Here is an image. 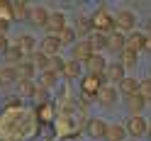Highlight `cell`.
Wrapping results in <instances>:
<instances>
[{
    "label": "cell",
    "mask_w": 151,
    "mask_h": 141,
    "mask_svg": "<svg viewBox=\"0 0 151 141\" xmlns=\"http://www.w3.org/2000/svg\"><path fill=\"white\" fill-rule=\"evenodd\" d=\"M90 27L95 32H102V34H110L115 29V17H112L107 10H98L95 15L90 17Z\"/></svg>",
    "instance_id": "cell-1"
},
{
    "label": "cell",
    "mask_w": 151,
    "mask_h": 141,
    "mask_svg": "<svg viewBox=\"0 0 151 141\" xmlns=\"http://www.w3.org/2000/svg\"><path fill=\"white\" fill-rule=\"evenodd\" d=\"M124 129H127V136H134V141H137V139H141V136H146L149 122L141 117V115H137V117H129V119L124 122Z\"/></svg>",
    "instance_id": "cell-2"
},
{
    "label": "cell",
    "mask_w": 151,
    "mask_h": 141,
    "mask_svg": "<svg viewBox=\"0 0 151 141\" xmlns=\"http://www.w3.org/2000/svg\"><path fill=\"white\" fill-rule=\"evenodd\" d=\"M115 29H119L122 34H129L137 29V15L132 10H122L115 15Z\"/></svg>",
    "instance_id": "cell-3"
},
{
    "label": "cell",
    "mask_w": 151,
    "mask_h": 141,
    "mask_svg": "<svg viewBox=\"0 0 151 141\" xmlns=\"http://www.w3.org/2000/svg\"><path fill=\"white\" fill-rule=\"evenodd\" d=\"M102 80H105L102 76H90V73H88V76H83V78H81V90H83V95L93 100V97L98 95V90L102 88Z\"/></svg>",
    "instance_id": "cell-4"
},
{
    "label": "cell",
    "mask_w": 151,
    "mask_h": 141,
    "mask_svg": "<svg viewBox=\"0 0 151 141\" xmlns=\"http://www.w3.org/2000/svg\"><path fill=\"white\" fill-rule=\"evenodd\" d=\"M93 54H95V51H93V44H90L88 39H78V42L73 44V49H71L73 61H78V63H86Z\"/></svg>",
    "instance_id": "cell-5"
},
{
    "label": "cell",
    "mask_w": 151,
    "mask_h": 141,
    "mask_svg": "<svg viewBox=\"0 0 151 141\" xmlns=\"http://www.w3.org/2000/svg\"><path fill=\"white\" fill-rule=\"evenodd\" d=\"M102 78H105V80H110V85H115V83L119 85V83L127 78V71H124V66H122L119 61H117V63H107L105 73H102Z\"/></svg>",
    "instance_id": "cell-6"
},
{
    "label": "cell",
    "mask_w": 151,
    "mask_h": 141,
    "mask_svg": "<svg viewBox=\"0 0 151 141\" xmlns=\"http://www.w3.org/2000/svg\"><path fill=\"white\" fill-rule=\"evenodd\" d=\"M83 66H86V71L90 73V76H102L105 68H107V59H105L102 54H93Z\"/></svg>",
    "instance_id": "cell-7"
},
{
    "label": "cell",
    "mask_w": 151,
    "mask_h": 141,
    "mask_svg": "<svg viewBox=\"0 0 151 141\" xmlns=\"http://www.w3.org/2000/svg\"><path fill=\"white\" fill-rule=\"evenodd\" d=\"M95 100H98L100 107H112V105L117 102V88H115V85H102V88L98 90Z\"/></svg>",
    "instance_id": "cell-8"
},
{
    "label": "cell",
    "mask_w": 151,
    "mask_h": 141,
    "mask_svg": "<svg viewBox=\"0 0 151 141\" xmlns=\"http://www.w3.org/2000/svg\"><path fill=\"white\" fill-rule=\"evenodd\" d=\"M46 29H49V34L59 37V34L66 29V15H63V12H49V20H46Z\"/></svg>",
    "instance_id": "cell-9"
},
{
    "label": "cell",
    "mask_w": 151,
    "mask_h": 141,
    "mask_svg": "<svg viewBox=\"0 0 151 141\" xmlns=\"http://www.w3.org/2000/svg\"><path fill=\"white\" fill-rule=\"evenodd\" d=\"M86 131H88L90 139H105V134H107V122H105V119H88Z\"/></svg>",
    "instance_id": "cell-10"
},
{
    "label": "cell",
    "mask_w": 151,
    "mask_h": 141,
    "mask_svg": "<svg viewBox=\"0 0 151 141\" xmlns=\"http://www.w3.org/2000/svg\"><path fill=\"white\" fill-rule=\"evenodd\" d=\"M124 105H127V112H129V117H137V115H141L144 112V107L149 105V102L144 100L137 92V95H129V97H124Z\"/></svg>",
    "instance_id": "cell-11"
},
{
    "label": "cell",
    "mask_w": 151,
    "mask_h": 141,
    "mask_svg": "<svg viewBox=\"0 0 151 141\" xmlns=\"http://www.w3.org/2000/svg\"><path fill=\"white\" fill-rule=\"evenodd\" d=\"M146 37L149 34H144V32H139V29H134V32H129L127 34V49H132V51H144V46H146Z\"/></svg>",
    "instance_id": "cell-12"
},
{
    "label": "cell",
    "mask_w": 151,
    "mask_h": 141,
    "mask_svg": "<svg viewBox=\"0 0 151 141\" xmlns=\"http://www.w3.org/2000/svg\"><path fill=\"white\" fill-rule=\"evenodd\" d=\"M59 49H61V42H59V37H44V39L39 42V51L46 54V56H59Z\"/></svg>",
    "instance_id": "cell-13"
},
{
    "label": "cell",
    "mask_w": 151,
    "mask_h": 141,
    "mask_svg": "<svg viewBox=\"0 0 151 141\" xmlns=\"http://www.w3.org/2000/svg\"><path fill=\"white\" fill-rule=\"evenodd\" d=\"M127 46V34H122L119 29H112L110 34H107V49H112V51H122Z\"/></svg>",
    "instance_id": "cell-14"
},
{
    "label": "cell",
    "mask_w": 151,
    "mask_h": 141,
    "mask_svg": "<svg viewBox=\"0 0 151 141\" xmlns=\"http://www.w3.org/2000/svg\"><path fill=\"white\" fill-rule=\"evenodd\" d=\"M46 20H49V10L44 5H34L29 10V22L37 27H46Z\"/></svg>",
    "instance_id": "cell-15"
},
{
    "label": "cell",
    "mask_w": 151,
    "mask_h": 141,
    "mask_svg": "<svg viewBox=\"0 0 151 141\" xmlns=\"http://www.w3.org/2000/svg\"><path fill=\"white\" fill-rule=\"evenodd\" d=\"M15 46H17L24 56H32V54L37 51V39H34L32 34H20V39H17Z\"/></svg>",
    "instance_id": "cell-16"
},
{
    "label": "cell",
    "mask_w": 151,
    "mask_h": 141,
    "mask_svg": "<svg viewBox=\"0 0 151 141\" xmlns=\"http://www.w3.org/2000/svg\"><path fill=\"white\" fill-rule=\"evenodd\" d=\"M15 71H17V80H32V78H34V73H37V66H34L29 59H24Z\"/></svg>",
    "instance_id": "cell-17"
},
{
    "label": "cell",
    "mask_w": 151,
    "mask_h": 141,
    "mask_svg": "<svg viewBox=\"0 0 151 141\" xmlns=\"http://www.w3.org/2000/svg\"><path fill=\"white\" fill-rule=\"evenodd\" d=\"M117 90H119V95H124V97L137 95V92H139V80H137V78H132V76H127V78L117 85Z\"/></svg>",
    "instance_id": "cell-18"
},
{
    "label": "cell",
    "mask_w": 151,
    "mask_h": 141,
    "mask_svg": "<svg viewBox=\"0 0 151 141\" xmlns=\"http://www.w3.org/2000/svg\"><path fill=\"white\" fill-rule=\"evenodd\" d=\"M137 61H139V54H137V51L127 49V46L119 51V63L124 66V71H129V68H137Z\"/></svg>",
    "instance_id": "cell-19"
},
{
    "label": "cell",
    "mask_w": 151,
    "mask_h": 141,
    "mask_svg": "<svg viewBox=\"0 0 151 141\" xmlns=\"http://www.w3.org/2000/svg\"><path fill=\"white\" fill-rule=\"evenodd\" d=\"M124 139H127V129H124V124H107L105 141H124Z\"/></svg>",
    "instance_id": "cell-20"
},
{
    "label": "cell",
    "mask_w": 151,
    "mask_h": 141,
    "mask_svg": "<svg viewBox=\"0 0 151 141\" xmlns=\"http://www.w3.org/2000/svg\"><path fill=\"white\" fill-rule=\"evenodd\" d=\"M24 61V54L17 49V46H10V49L5 51V66H10V68H17Z\"/></svg>",
    "instance_id": "cell-21"
},
{
    "label": "cell",
    "mask_w": 151,
    "mask_h": 141,
    "mask_svg": "<svg viewBox=\"0 0 151 141\" xmlns=\"http://www.w3.org/2000/svg\"><path fill=\"white\" fill-rule=\"evenodd\" d=\"M88 42L93 44V51L95 54H100V49H107V34H102V32H90Z\"/></svg>",
    "instance_id": "cell-22"
},
{
    "label": "cell",
    "mask_w": 151,
    "mask_h": 141,
    "mask_svg": "<svg viewBox=\"0 0 151 141\" xmlns=\"http://www.w3.org/2000/svg\"><path fill=\"white\" fill-rule=\"evenodd\" d=\"M17 83V71L10 68V66H5V68H0V85L7 88V85H15Z\"/></svg>",
    "instance_id": "cell-23"
},
{
    "label": "cell",
    "mask_w": 151,
    "mask_h": 141,
    "mask_svg": "<svg viewBox=\"0 0 151 141\" xmlns=\"http://www.w3.org/2000/svg\"><path fill=\"white\" fill-rule=\"evenodd\" d=\"M56 83H59V73H56L54 68H46V71H42V78H39V85H44L46 90L49 88H54Z\"/></svg>",
    "instance_id": "cell-24"
},
{
    "label": "cell",
    "mask_w": 151,
    "mask_h": 141,
    "mask_svg": "<svg viewBox=\"0 0 151 141\" xmlns=\"http://www.w3.org/2000/svg\"><path fill=\"white\" fill-rule=\"evenodd\" d=\"M61 76H66V78H68V80H76V78H78L81 76V63L78 61H66V66H63V71H61Z\"/></svg>",
    "instance_id": "cell-25"
},
{
    "label": "cell",
    "mask_w": 151,
    "mask_h": 141,
    "mask_svg": "<svg viewBox=\"0 0 151 141\" xmlns=\"http://www.w3.org/2000/svg\"><path fill=\"white\" fill-rule=\"evenodd\" d=\"M32 5L27 3H12V20H29Z\"/></svg>",
    "instance_id": "cell-26"
},
{
    "label": "cell",
    "mask_w": 151,
    "mask_h": 141,
    "mask_svg": "<svg viewBox=\"0 0 151 141\" xmlns=\"http://www.w3.org/2000/svg\"><path fill=\"white\" fill-rule=\"evenodd\" d=\"M17 90H20L22 97H34L37 83H34V80H17Z\"/></svg>",
    "instance_id": "cell-27"
},
{
    "label": "cell",
    "mask_w": 151,
    "mask_h": 141,
    "mask_svg": "<svg viewBox=\"0 0 151 141\" xmlns=\"http://www.w3.org/2000/svg\"><path fill=\"white\" fill-rule=\"evenodd\" d=\"M29 61H32V63L37 66V68L46 71V68H49V66H51V56H46V54H42V51H34Z\"/></svg>",
    "instance_id": "cell-28"
},
{
    "label": "cell",
    "mask_w": 151,
    "mask_h": 141,
    "mask_svg": "<svg viewBox=\"0 0 151 141\" xmlns=\"http://www.w3.org/2000/svg\"><path fill=\"white\" fill-rule=\"evenodd\" d=\"M59 42H61V46H73L76 44V29H71V27H66V29L59 34Z\"/></svg>",
    "instance_id": "cell-29"
},
{
    "label": "cell",
    "mask_w": 151,
    "mask_h": 141,
    "mask_svg": "<svg viewBox=\"0 0 151 141\" xmlns=\"http://www.w3.org/2000/svg\"><path fill=\"white\" fill-rule=\"evenodd\" d=\"M139 95L144 97L146 102H151V78H144V80H139Z\"/></svg>",
    "instance_id": "cell-30"
},
{
    "label": "cell",
    "mask_w": 151,
    "mask_h": 141,
    "mask_svg": "<svg viewBox=\"0 0 151 141\" xmlns=\"http://www.w3.org/2000/svg\"><path fill=\"white\" fill-rule=\"evenodd\" d=\"M90 20H78V24H76V37H88L90 34Z\"/></svg>",
    "instance_id": "cell-31"
},
{
    "label": "cell",
    "mask_w": 151,
    "mask_h": 141,
    "mask_svg": "<svg viewBox=\"0 0 151 141\" xmlns=\"http://www.w3.org/2000/svg\"><path fill=\"white\" fill-rule=\"evenodd\" d=\"M0 20L3 22L12 20V3H0Z\"/></svg>",
    "instance_id": "cell-32"
},
{
    "label": "cell",
    "mask_w": 151,
    "mask_h": 141,
    "mask_svg": "<svg viewBox=\"0 0 151 141\" xmlns=\"http://www.w3.org/2000/svg\"><path fill=\"white\" fill-rule=\"evenodd\" d=\"M46 95H49V90H46L44 85H37V92H34V100H39L42 105L46 102Z\"/></svg>",
    "instance_id": "cell-33"
},
{
    "label": "cell",
    "mask_w": 151,
    "mask_h": 141,
    "mask_svg": "<svg viewBox=\"0 0 151 141\" xmlns=\"http://www.w3.org/2000/svg\"><path fill=\"white\" fill-rule=\"evenodd\" d=\"M7 49H10V42H7L5 34H0V54H5Z\"/></svg>",
    "instance_id": "cell-34"
},
{
    "label": "cell",
    "mask_w": 151,
    "mask_h": 141,
    "mask_svg": "<svg viewBox=\"0 0 151 141\" xmlns=\"http://www.w3.org/2000/svg\"><path fill=\"white\" fill-rule=\"evenodd\" d=\"M49 112H51V110H49V105H44V107H42V119H44V122H49V117H51Z\"/></svg>",
    "instance_id": "cell-35"
},
{
    "label": "cell",
    "mask_w": 151,
    "mask_h": 141,
    "mask_svg": "<svg viewBox=\"0 0 151 141\" xmlns=\"http://www.w3.org/2000/svg\"><path fill=\"white\" fill-rule=\"evenodd\" d=\"M144 51H149V54H151V34L146 37V46H144Z\"/></svg>",
    "instance_id": "cell-36"
},
{
    "label": "cell",
    "mask_w": 151,
    "mask_h": 141,
    "mask_svg": "<svg viewBox=\"0 0 151 141\" xmlns=\"http://www.w3.org/2000/svg\"><path fill=\"white\" fill-rule=\"evenodd\" d=\"M146 139L151 141V124H149V131H146Z\"/></svg>",
    "instance_id": "cell-37"
},
{
    "label": "cell",
    "mask_w": 151,
    "mask_h": 141,
    "mask_svg": "<svg viewBox=\"0 0 151 141\" xmlns=\"http://www.w3.org/2000/svg\"><path fill=\"white\" fill-rule=\"evenodd\" d=\"M146 27H149V34H151V17H149V24H146Z\"/></svg>",
    "instance_id": "cell-38"
}]
</instances>
